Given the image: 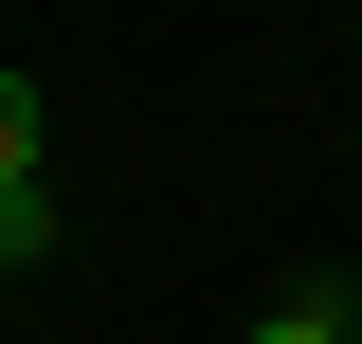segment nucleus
<instances>
[{"mask_svg": "<svg viewBox=\"0 0 362 344\" xmlns=\"http://www.w3.org/2000/svg\"><path fill=\"white\" fill-rule=\"evenodd\" d=\"M235 344H344V290H326V272H308V290H290V308H254V326H235Z\"/></svg>", "mask_w": 362, "mask_h": 344, "instance_id": "f257e3e1", "label": "nucleus"}, {"mask_svg": "<svg viewBox=\"0 0 362 344\" xmlns=\"http://www.w3.org/2000/svg\"><path fill=\"white\" fill-rule=\"evenodd\" d=\"M0 181H37V91L0 73Z\"/></svg>", "mask_w": 362, "mask_h": 344, "instance_id": "7ed1b4c3", "label": "nucleus"}, {"mask_svg": "<svg viewBox=\"0 0 362 344\" xmlns=\"http://www.w3.org/2000/svg\"><path fill=\"white\" fill-rule=\"evenodd\" d=\"M54 254V181H0V272H37Z\"/></svg>", "mask_w": 362, "mask_h": 344, "instance_id": "f03ea898", "label": "nucleus"}]
</instances>
